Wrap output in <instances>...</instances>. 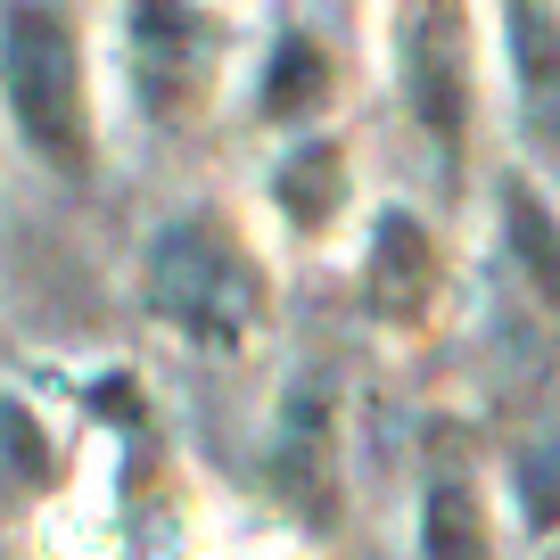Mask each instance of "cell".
Returning <instances> with one entry per match:
<instances>
[{"label":"cell","mask_w":560,"mask_h":560,"mask_svg":"<svg viewBox=\"0 0 560 560\" xmlns=\"http://www.w3.org/2000/svg\"><path fill=\"white\" fill-rule=\"evenodd\" d=\"M0 91L18 107V132L34 140L58 174L91 165V116H83V58L58 9H9L0 18Z\"/></svg>","instance_id":"1"},{"label":"cell","mask_w":560,"mask_h":560,"mask_svg":"<svg viewBox=\"0 0 560 560\" xmlns=\"http://www.w3.org/2000/svg\"><path fill=\"white\" fill-rule=\"evenodd\" d=\"M149 305H158L174 330L231 347L264 322V272L231 247V231L214 223H174L149 247Z\"/></svg>","instance_id":"2"},{"label":"cell","mask_w":560,"mask_h":560,"mask_svg":"<svg viewBox=\"0 0 560 560\" xmlns=\"http://www.w3.org/2000/svg\"><path fill=\"white\" fill-rule=\"evenodd\" d=\"M132 83L149 116H182L207 83V18L190 0H132Z\"/></svg>","instance_id":"3"},{"label":"cell","mask_w":560,"mask_h":560,"mask_svg":"<svg viewBox=\"0 0 560 560\" xmlns=\"http://www.w3.org/2000/svg\"><path fill=\"white\" fill-rule=\"evenodd\" d=\"M404 91L438 140H462L470 74H462V9L454 0H404Z\"/></svg>","instance_id":"4"},{"label":"cell","mask_w":560,"mask_h":560,"mask_svg":"<svg viewBox=\"0 0 560 560\" xmlns=\"http://www.w3.org/2000/svg\"><path fill=\"white\" fill-rule=\"evenodd\" d=\"M272 478L289 487L298 511H330V396H322L314 380L289 387L280 445H272Z\"/></svg>","instance_id":"5"},{"label":"cell","mask_w":560,"mask_h":560,"mask_svg":"<svg viewBox=\"0 0 560 560\" xmlns=\"http://www.w3.org/2000/svg\"><path fill=\"white\" fill-rule=\"evenodd\" d=\"M511 18V83L544 140H560V18L544 0H503Z\"/></svg>","instance_id":"6"},{"label":"cell","mask_w":560,"mask_h":560,"mask_svg":"<svg viewBox=\"0 0 560 560\" xmlns=\"http://www.w3.org/2000/svg\"><path fill=\"white\" fill-rule=\"evenodd\" d=\"M429 280H438V256H429V231L412 214H387L380 240H371V305L396 322H412L429 305Z\"/></svg>","instance_id":"7"},{"label":"cell","mask_w":560,"mask_h":560,"mask_svg":"<svg viewBox=\"0 0 560 560\" xmlns=\"http://www.w3.org/2000/svg\"><path fill=\"white\" fill-rule=\"evenodd\" d=\"M420 552L429 560H487V520H478V494L462 487V478H438V487H429Z\"/></svg>","instance_id":"8"},{"label":"cell","mask_w":560,"mask_h":560,"mask_svg":"<svg viewBox=\"0 0 560 560\" xmlns=\"http://www.w3.org/2000/svg\"><path fill=\"white\" fill-rule=\"evenodd\" d=\"M330 100V58H322V42L305 34H280L272 67H264V116H305V107Z\"/></svg>","instance_id":"9"},{"label":"cell","mask_w":560,"mask_h":560,"mask_svg":"<svg viewBox=\"0 0 560 560\" xmlns=\"http://www.w3.org/2000/svg\"><path fill=\"white\" fill-rule=\"evenodd\" d=\"M503 223H511V256L527 264V280L560 305V223L544 214V198L536 190H511L503 198Z\"/></svg>","instance_id":"10"},{"label":"cell","mask_w":560,"mask_h":560,"mask_svg":"<svg viewBox=\"0 0 560 560\" xmlns=\"http://www.w3.org/2000/svg\"><path fill=\"white\" fill-rule=\"evenodd\" d=\"M280 207H289V223L314 231L322 214H338V149H298V158L280 165Z\"/></svg>","instance_id":"11"},{"label":"cell","mask_w":560,"mask_h":560,"mask_svg":"<svg viewBox=\"0 0 560 560\" xmlns=\"http://www.w3.org/2000/svg\"><path fill=\"white\" fill-rule=\"evenodd\" d=\"M511 487L527 503V527H560V438H536L511 462Z\"/></svg>","instance_id":"12"},{"label":"cell","mask_w":560,"mask_h":560,"mask_svg":"<svg viewBox=\"0 0 560 560\" xmlns=\"http://www.w3.org/2000/svg\"><path fill=\"white\" fill-rule=\"evenodd\" d=\"M0 438H9V454H18V470H25V478L50 470V454H42V438H34V420H25L18 404H0Z\"/></svg>","instance_id":"13"}]
</instances>
